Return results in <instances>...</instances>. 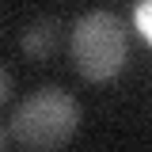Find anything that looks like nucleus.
<instances>
[{"label": "nucleus", "mask_w": 152, "mask_h": 152, "mask_svg": "<svg viewBox=\"0 0 152 152\" xmlns=\"http://www.w3.org/2000/svg\"><path fill=\"white\" fill-rule=\"evenodd\" d=\"M80 129V103L65 88H38L19 99L12 114V141L23 152H61Z\"/></svg>", "instance_id": "1"}, {"label": "nucleus", "mask_w": 152, "mask_h": 152, "mask_svg": "<svg viewBox=\"0 0 152 152\" xmlns=\"http://www.w3.org/2000/svg\"><path fill=\"white\" fill-rule=\"evenodd\" d=\"M129 57V27L122 19L107 12V8H95L88 15L76 19L72 27V61H76V72L84 80H110V76L122 72Z\"/></svg>", "instance_id": "2"}, {"label": "nucleus", "mask_w": 152, "mask_h": 152, "mask_svg": "<svg viewBox=\"0 0 152 152\" xmlns=\"http://www.w3.org/2000/svg\"><path fill=\"white\" fill-rule=\"evenodd\" d=\"M57 50V19H34L23 31V53L27 57H50Z\"/></svg>", "instance_id": "3"}, {"label": "nucleus", "mask_w": 152, "mask_h": 152, "mask_svg": "<svg viewBox=\"0 0 152 152\" xmlns=\"http://www.w3.org/2000/svg\"><path fill=\"white\" fill-rule=\"evenodd\" d=\"M148 19H152V4H137V12H133V23H137V31H141V38H145V42L152 38Z\"/></svg>", "instance_id": "4"}, {"label": "nucleus", "mask_w": 152, "mask_h": 152, "mask_svg": "<svg viewBox=\"0 0 152 152\" xmlns=\"http://www.w3.org/2000/svg\"><path fill=\"white\" fill-rule=\"evenodd\" d=\"M8 91H12V76H8V69L0 65V103L8 99Z\"/></svg>", "instance_id": "5"}, {"label": "nucleus", "mask_w": 152, "mask_h": 152, "mask_svg": "<svg viewBox=\"0 0 152 152\" xmlns=\"http://www.w3.org/2000/svg\"><path fill=\"white\" fill-rule=\"evenodd\" d=\"M8 148H12V133L0 126V152H8Z\"/></svg>", "instance_id": "6"}]
</instances>
